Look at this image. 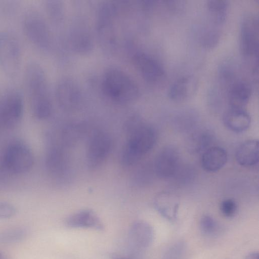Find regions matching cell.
Wrapping results in <instances>:
<instances>
[{"label":"cell","instance_id":"1","mask_svg":"<svg viewBox=\"0 0 259 259\" xmlns=\"http://www.w3.org/2000/svg\"><path fill=\"white\" fill-rule=\"evenodd\" d=\"M23 82L33 115L39 120L49 118L53 110L51 94L46 73L38 62L31 61L27 63Z\"/></svg>","mask_w":259,"mask_h":259},{"label":"cell","instance_id":"2","mask_svg":"<svg viewBox=\"0 0 259 259\" xmlns=\"http://www.w3.org/2000/svg\"><path fill=\"white\" fill-rule=\"evenodd\" d=\"M128 138L121 155L123 165H132L154 146L156 134L151 126L142 124L139 118L133 117L127 122Z\"/></svg>","mask_w":259,"mask_h":259},{"label":"cell","instance_id":"3","mask_svg":"<svg viewBox=\"0 0 259 259\" xmlns=\"http://www.w3.org/2000/svg\"><path fill=\"white\" fill-rule=\"evenodd\" d=\"M104 94L120 104L131 103L139 98L140 89L136 82L127 73L116 68L106 70L101 82Z\"/></svg>","mask_w":259,"mask_h":259},{"label":"cell","instance_id":"4","mask_svg":"<svg viewBox=\"0 0 259 259\" xmlns=\"http://www.w3.org/2000/svg\"><path fill=\"white\" fill-rule=\"evenodd\" d=\"M23 32L29 43L44 54L52 52L54 39L49 24L41 13L34 7L27 8L21 21Z\"/></svg>","mask_w":259,"mask_h":259},{"label":"cell","instance_id":"5","mask_svg":"<svg viewBox=\"0 0 259 259\" xmlns=\"http://www.w3.org/2000/svg\"><path fill=\"white\" fill-rule=\"evenodd\" d=\"M22 62L21 44L17 36L9 30L0 31V69L7 77L16 78Z\"/></svg>","mask_w":259,"mask_h":259},{"label":"cell","instance_id":"6","mask_svg":"<svg viewBox=\"0 0 259 259\" xmlns=\"http://www.w3.org/2000/svg\"><path fill=\"white\" fill-rule=\"evenodd\" d=\"M240 48L244 57L252 63V73L258 74V19L253 14L244 16L240 27Z\"/></svg>","mask_w":259,"mask_h":259},{"label":"cell","instance_id":"7","mask_svg":"<svg viewBox=\"0 0 259 259\" xmlns=\"http://www.w3.org/2000/svg\"><path fill=\"white\" fill-rule=\"evenodd\" d=\"M3 160L8 170L13 174H21L31 169L34 163V157L27 145L15 142L7 147Z\"/></svg>","mask_w":259,"mask_h":259},{"label":"cell","instance_id":"8","mask_svg":"<svg viewBox=\"0 0 259 259\" xmlns=\"http://www.w3.org/2000/svg\"><path fill=\"white\" fill-rule=\"evenodd\" d=\"M116 6L111 3L102 4L98 9L97 30L101 44L106 49L112 50L116 45L114 21Z\"/></svg>","mask_w":259,"mask_h":259},{"label":"cell","instance_id":"9","mask_svg":"<svg viewBox=\"0 0 259 259\" xmlns=\"http://www.w3.org/2000/svg\"><path fill=\"white\" fill-rule=\"evenodd\" d=\"M24 100L22 94L17 89L8 91L2 100L1 118L3 125L8 128L16 127L24 113Z\"/></svg>","mask_w":259,"mask_h":259},{"label":"cell","instance_id":"10","mask_svg":"<svg viewBox=\"0 0 259 259\" xmlns=\"http://www.w3.org/2000/svg\"><path fill=\"white\" fill-rule=\"evenodd\" d=\"M54 95L58 104L64 110H76L82 101V94L79 84L70 77H63L57 81Z\"/></svg>","mask_w":259,"mask_h":259},{"label":"cell","instance_id":"11","mask_svg":"<svg viewBox=\"0 0 259 259\" xmlns=\"http://www.w3.org/2000/svg\"><path fill=\"white\" fill-rule=\"evenodd\" d=\"M132 59L136 69L149 83H158L165 78V71L163 66L152 55L144 52H137Z\"/></svg>","mask_w":259,"mask_h":259},{"label":"cell","instance_id":"12","mask_svg":"<svg viewBox=\"0 0 259 259\" xmlns=\"http://www.w3.org/2000/svg\"><path fill=\"white\" fill-rule=\"evenodd\" d=\"M111 146L110 136L104 132H97L89 139L86 152L88 166L94 168L100 166L108 155Z\"/></svg>","mask_w":259,"mask_h":259},{"label":"cell","instance_id":"13","mask_svg":"<svg viewBox=\"0 0 259 259\" xmlns=\"http://www.w3.org/2000/svg\"><path fill=\"white\" fill-rule=\"evenodd\" d=\"M153 230L148 223L138 221L131 226L128 233L127 244L130 253L134 256L141 254L152 242Z\"/></svg>","mask_w":259,"mask_h":259},{"label":"cell","instance_id":"14","mask_svg":"<svg viewBox=\"0 0 259 259\" xmlns=\"http://www.w3.org/2000/svg\"><path fill=\"white\" fill-rule=\"evenodd\" d=\"M179 164V155L173 147L163 149L157 155L155 162L157 175L162 179H167L175 175Z\"/></svg>","mask_w":259,"mask_h":259},{"label":"cell","instance_id":"15","mask_svg":"<svg viewBox=\"0 0 259 259\" xmlns=\"http://www.w3.org/2000/svg\"><path fill=\"white\" fill-rule=\"evenodd\" d=\"M197 86V80L194 76H183L171 84L168 89V96L175 102L185 101L194 95Z\"/></svg>","mask_w":259,"mask_h":259},{"label":"cell","instance_id":"16","mask_svg":"<svg viewBox=\"0 0 259 259\" xmlns=\"http://www.w3.org/2000/svg\"><path fill=\"white\" fill-rule=\"evenodd\" d=\"M66 225L72 228L103 229L104 226L99 217L91 209L79 210L69 215L65 221Z\"/></svg>","mask_w":259,"mask_h":259},{"label":"cell","instance_id":"17","mask_svg":"<svg viewBox=\"0 0 259 259\" xmlns=\"http://www.w3.org/2000/svg\"><path fill=\"white\" fill-rule=\"evenodd\" d=\"M251 95L250 84L243 80H235L228 90V100L230 108L244 109Z\"/></svg>","mask_w":259,"mask_h":259},{"label":"cell","instance_id":"18","mask_svg":"<svg viewBox=\"0 0 259 259\" xmlns=\"http://www.w3.org/2000/svg\"><path fill=\"white\" fill-rule=\"evenodd\" d=\"M227 161L225 149L218 146H211L205 150L201 157L202 167L206 171L215 172L222 168Z\"/></svg>","mask_w":259,"mask_h":259},{"label":"cell","instance_id":"19","mask_svg":"<svg viewBox=\"0 0 259 259\" xmlns=\"http://www.w3.org/2000/svg\"><path fill=\"white\" fill-rule=\"evenodd\" d=\"M154 203L156 209L164 218L170 221L176 219L180 204L177 196L168 192H160L155 197Z\"/></svg>","mask_w":259,"mask_h":259},{"label":"cell","instance_id":"20","mask_svg":"<svg viewBox=\"0 0 259 259\" xmlns=\"http://www.w3.org/2000/svg\"><path fill=\"white\" fill-rule=\"evenodd\" d=\"M223 122L230 131L241 133L249 128L251 117L244 109L230 108L224 115Z\"/></svg>","mask_w":259,"mask_h":259},{"label":"cell","instance_id":"21","mask_svg":"<svg viewBox=\"0 0 259 259\" xmlns=\"http://www.w3.org/2000/svg\"><path fill=\"white\" fill-rule=\"evenodd\" d=\"M70 42L72 50L80 54L90 53L93 48V40L90 32L86 27L81 25L73 28L70 32Z\"/></svg>","mask_w":259,"mask_h":259},{"label":"cell","instance_id":"22","mask_svg":"<svg viewBox=\"0 0 259 259\" xmlns=\"http://www.w3.org/2000/svg\"><path fill=\"white\" fill-rule=\"evenodd\" d=\"M236 159L240 165L251 166L258 161V142L249 140L242 143L236 152Z\"/></svg>","mask_w":259,"mask_h":259},{"label":"cell","instance_id":"23","mask_svg":"<svg viewBox=\"0 0 259 259\" xmlns=\"http://www.w3.org/2000/svg\"><path fill=\"white\" fill-rule=\"evenodd\" d=\"M213 135L209 130L199 129L194 132L188 138V148L194 153H203L208 149L213 140Z\"/></svg>","mask_w":259,"mask_h":259},{"label":"cell","instance_id":"24","mask_svg":"<svg viewBox=\"0 0 259 259\" xmlns=\"http://www.w3.org/2000/svg\"><path fill=\"white\" fill-rule=\"evenodd\" d=\"M228 6V2L224 0H210L207 2L208 16L213 26L220 27L225 23Z\"/></svg>","mask_w":259,"mask_h":259},{"label":"cell","instance_id":"25","mask_svg":"<svg viewBox=\"0 0 259 259\" xmlns=\"http://www.w3.org/2000/svg\"><path fill=\"white\" fill-rule=\"evenodd\" d=\"M43 5L49 21L54 26L61 24L65 16V7L63 2L58 0H45Z\"/></svg>","mask_w":259,"mask_h":259},{"label":"cell","instance_id":"26","mask_svg":"<svg viewBox=\"0 0 259 259\" xmlns=\"http://www.w3.org/2000/svg\"><path fill=\"white\" fill-rule=\"evenodd\" d=\"M28 230L23 227H15L0 231V243L10 244L18 242L25 239Z\"/></svg>","mask_w":259,"mask_h":259},{"label":"cell","instance_id":"27","mask_svg":"<svg viewBox=\"0 0 259 259\" xmlns=\"http://www.w3.org/2000/svg\"><path fill=\"white\" fill-rule=\"evenodd\" d=\"M187 252L186 244L182 241H178L166 251L164 259H185Z\"/></svg>","mask_w":259,"mask_h":259},{"label":"cell","instance_id":"28","mask_svg":"<svg viewBox=\"0 0 259 259\" xmlns=\"http://www.w3.org/2000/svg\"><path fill=\"white\" fill-rule=\"evenodd\" d=\"M20 5L19 1H0V17L9 18L13 16L18 11Z\"/></svg>","mask_w":259,"mask_h":259},{"label":"cell","instance_id":"29","mask_svg":"<svg viewBox=\"0 0 259 259\" xmlns=\"http://www.w3.org/2000/svg\"><path fill=\"white\" fill-rule=\"evenodd\" d=\"M200 228L203 234L211 236L217 232L218 225L213 218L206 215L201 218L200 222Z\"/></svg>","mask_w":259,"mask_h":259},{"label":"cell","instance_id":"30","mask_svg":"<svg viewBox=\"0 0 259 259\" xmlns=\"http://www.w3.org/2000/svg\"><path fill=\"white\" fill-rule=\"evenodd\" d=\"M220 210L224 216L232 217L235 214L237 210L236 202L231 199L224 200L221 203Z\"/></svg>","mask_w":259,"mask_h":259},{"label":"cell","instance_id":"31","mask_svg":"<svg viewBox=\"0 0 259 259\" xmlns=\"http://www.w3.org/2000/svg\"><path fill=\"white\" fill-rule=\"evenodd\" d=\"M16 207L11 203L0 202V220L10 219L16 213Z\"/></svg>","mask_w":259,"mask_h":259},{"label":"cell","instance_id":"32","mask_svg":"<svg viewBox=\"0 0 259 259\" xmlns=\"http://www.w3.org/2000/svg\"><path fill=\"white\" fill-rule=\"evenodd\" d=\"M245 259H259L258 253L256 252H250L247 254Z\"/></svg>","mask_w":259,"mask_h":259},{"label":"cell","instance_id":"33","mask_svg":"<svg viewBox=\"0 0 259 259\" xmlns=\"http://www.w3.org/2000/svg\"><path fill=\"white\" fill-rule=\"evenodd\" d=\"M112 259H134L131 257L122 256L118 255H116V254L112 255Z\"/></svg>","mask_w":259,"mask_h":259},{"label":"cell","instance_id":"34","mask_svg":"<svg viewBox=\"0 0 259 259\" xmlns=\"http://www.w3.org/2000/svg\"><path fill=\"white\" fill-rule=\"evenodd\" d=\"M0 259H11L10 257L7 255L4 254L0 251Z\"/></svg>","mask_w":259,"mask_h":259}]
</instances>
